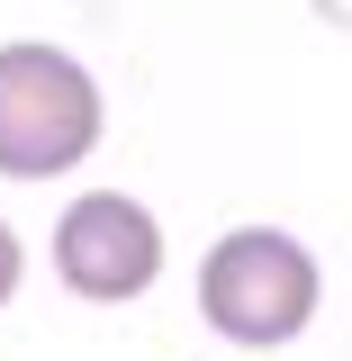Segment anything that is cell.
<instances>
[{
    "instance_id": "6da1fadb",
    "label": "cell",
    "mask_w": 352,
    "mask_h": 361,
    "mask_svg": "<svg viewBox=\"0 0 352 361\" xmlns=\"http://www.w3.org/2000/svg\"><path fill=\"white\" fill-rule=\"evenodd\" d=\"M316 298H325L316 253L298 235H280V226H235V235L208 244V262H199V316H208V334L244 343V353L298 343Z\"/></svg>"
},
{
    "instance_id": "7a4b0ae2",
    "label": "cell",
    "mask_w": 352,
    "mask_h": 361,
    "mask_svg": "<svg viewBox=\"0 0 352 361\" xmlns=\"http://www.w3.org/2000/svg\"><path fill=\"white\" fill-rule=\"evenodd\" d=\"M99 145V82L63 45H0V180H63Z\"/></svg>"
},
{
    "instance_id": "3957f363",
    "label": "cell",
    "mask_w": 352,
    "mask_h": 361,
    "mask_svg": "<svg viewBox=\"0 0 352 361\" xmlns=\"http://www.w3.org/2000/svg\"><path fill=\"white\" fill-rule=\"evenodd\" d=\"M54 280L73 298H145L163 280V226L154 208H135L127 190H82L63 217H54Z\"/></svg>"
},
{
    "instance_id": "277c9868",
    "label": "cell",
    "mask_w": 352,
    "mask_h": 361,
    "mask_svg": "<svg viewBox=\"0 0 352 361\" xmlns=\"http://www.w3.org/2000/svg\"><path fill=\"white\" fill-rule=\"evenodd\" d=\"M18 271H28V253H18V235L0 226V307H9V289H18Z\"/></svg>"
}]
</instances>
